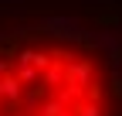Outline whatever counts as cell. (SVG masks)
I'll return each instance as SVG.
<instances>
[{
    "mask_svg": "<svg viewBox=\"0 0 122 116\" xmlns=\"http://www.w3.org/2000/svg\"><path fill=\"white\" fill-rule=\"evenodd\" d=\"M0 116H122V0L0 24Z\"/></svg>",
    "mask_w": 122,
    "mask_h": 116,
    "instance_id": "1",
    "label": "cell"
}]
</instances>
